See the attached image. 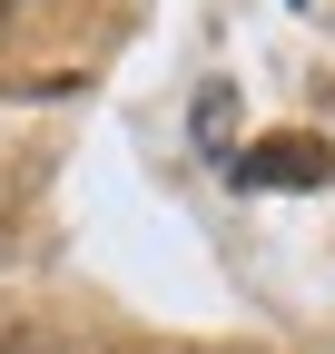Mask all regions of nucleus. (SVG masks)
<instances>
[{
    "mask_svg": "<svg viewBox=\"0 0 335 354\" xmlns=\"http://www.w3.org/2000/svg\"><path fill=\"white\" fill-rule=\"evenodd\" d=\"M227 167H237V187H325V177H335V148L296 128V138H257V148L227 158Z\"/></svg>",
    "mask_w": 335,
    "mask_h": 354,
    "instance_id": "1",
    "label": "nucleus"
},
{
    "mask_svg": "<svg viewBox=\"0 0 335 354\" xmlns=\"http://www.w3.org/2000/svg\"><path fill=\"white\" fill-rule=\"evenodd\" d=\"M227 128H237V88H207V99H197V138H207V158H227Z\"/></svg>",
    "mask_w": 335,
    "mask_h": 354,
    "instance_id": "2",
    "label": "nucleus"
},
{
    "mask_svg": "<svg viewBox=\"0 0 335 354\" xmlns=\"http://www.w3.org/2000/svg\"><path fill=\"white\" fill-rule=\"evenodd\" d=\"M0 354H79V344H60L50 325H20V335H0Z\"/></svg>",
    "mask_w": 335,
    "mask_h": 354,
    "instance_id": "3",
    "label": "nucleus"
}]
</instances>
